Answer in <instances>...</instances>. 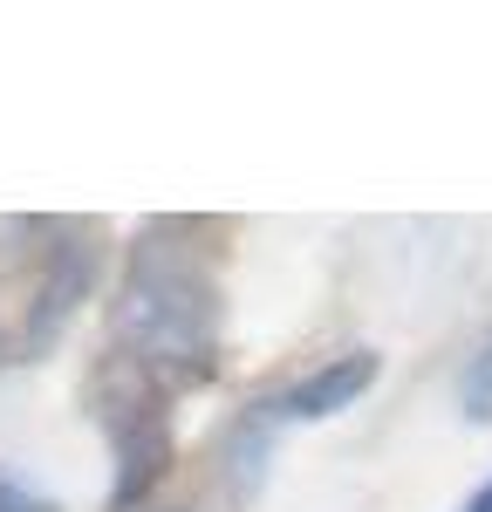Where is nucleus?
Returning a JSON list of instances; mask_svg holds the SVG:
<instances>
[{"label": "nucleus", "mask_w": 492, "mask_h": 512, "mask_svg": "<svg viewBox=\"0 0 492 512\" xmlns=\"http://www.w3.org/2000/svg\"><path fill=\"white\" fill-rule=\"evenodd\" d=\"M205 226L151 219L123 260L110 335L130 362H144L164 390L212 383L219 369V267L199 246Z\"/></svg>", "instance_id": "f257e3e1"}, {"label": "nucleus", "mask_w": 492, "mask_h": 512, "mask_svg": "<svg viewBox=\"0 0 492 512\" xmlns=\"http://www.w3.org/2000/svg\"><path fill=\"white\" fill-rule=\"evenodd\" d=\"M89 417L110 437L117 458V485H110V512H137L151 499V485L171 472L178 437H171V390L144 362H130L123 349H110L89 376Z\"/></svg>", "instance_id": "f03ea898"}, {"label": "nucleus", "mask_w": 492, "mask_h": 512, "mask_svg": "<svg viewBox=\"0 0 492 512\" xmlns=\"http://www.w3.org/2000/svg\"><path fill=\"white\" fill-rule=\"evenodd\" d=\"M369 383H376V349H342L328 355L322 369H308L301 383H287L274 396V410H281V424H322L335 410H349Z\"/></svg>", "instance_id": "7ed1b4c3"}, {"label": "nucleus", "mask_w": 492, "mask_h": 512, "mask_svg": "<svg viewBox=\"0 0 492 512\" xmlns=\"http://www.w3.org/2000/svg\"><path fill=\"white\" fill-rule=\"evenodd\" d=\"M89 287H96V253H89L82 239L48 246V260H41V287H35V315H28V349H48V342L69 328V315L89 301Z\"/></svg>", "instance_id": "20e7f679"}, {"label": "nucleus", "mask_w": 492, "mask_h": 512, "mask_svg": "<svg viewBox=\"0 0 492 512\" xmlns=\"http://www.w3.org/2000/svg\"><path fill=\"white\" fill-rule=\"evenodd\" d=\"M274 431H281V410H274V396H260V403H246V410H240V424L219 437V472H226V485H233L240 506L260 492V478H267Z\"/></svg>", "instance_id": "39448f33"}, {"label": "nucleus", "mask_w": 492, "mask_h": 512, "mask_svg": "<svg viewBox=\"0 0 492 512\" xmlns=\"http://www.w3.org/2000/svg\"><path fill=\"white\" fill-rule=\"evenodd\" d=\"M458 403H465V417L472 424H492V342L472 362H465V383H458Z\"/></svg>", "instance_id": "423d86ee"}, {"label": "nucleus", "mask_w": 492, "mask_h": 512, "mask_svg": "<svg viewBox=\"0 0 492 512\" xmlns=\"http://www.w3.org/2000/svg\"><path fill=\"white\" fill-rule=\"evenodd\" d=\"M0 512H55L48 499H35V492H21L14 478H0Z\"/></svg>", "instance_id": "0eeeda50"}, {"label": "nucleus", "mask_w": 492, "mask_h": 512, "mask_svg": "<svg viewBox=\"0 0 492 512\" xmlns=\"http://www.w3.org/2000/svg\"><path fill=\"white\" fill-rule=\"evenodd\" d=\"M458 512H492V478H486V485H479V492H472V499H465Z\"/></svg>", "instance_id": "6e6552de"}]
</instances>
